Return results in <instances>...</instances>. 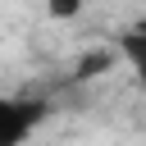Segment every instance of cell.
Listing matches in <instances>:
<instances>
[{"label":"cell","instance_id":"1","mask_svg":"<svg viewBox=\"0 0 146 146\" xmlns=\"http://www.w3.org/2000/svg\"><path fill=\"white\" fill-rule=\"evenodd\" d=\"M46 119V105L41 100H27V96H5L0 91V146H23Z\"/></svg>","mask_w":146,"mask_h":146},{"label":"cell","instance_id":"3","mask_svg":"<svg viewBox=\"0 0 146 146\" xmlns=\"http://www.w3.org/2000/svg\"><path fill=\"white\" fill-rule=\"evenodd\" d=\"M110 64H114V50H91L87 59H78V68H73V78H82V82H87V78H96V73H105Z\"/></svg>","mask_w":146,"mask_h":146},{"label":"cell","instance_id":"2","mask_svg":"<svg viewBox=\"0 0 146 146\" xmlns=\"http://www.w3.org/2000/svg\"><path fill=\"white\" fill-rule=\"evenodd\" d=\"M119 55H123V64L132 68L137 87H146V18H137V23H128V27L119 32Z\"/></svg>","mask_w":146,"mask_h":146},{"label":"cell","instance_id":"4","mask_svg":"<svg viewBox=\"0 0 146 146\" xmlns=\"http://www.w3.org/2000/svg\"><path fill=\"white\" fill-rule=\"evenodd\" d=\"M82 5H87V0H46V14L64 23V18H78V14H82Z\"/></svg>","mask_w":146,"mask_h":146}]
</instances>
